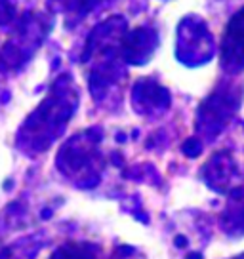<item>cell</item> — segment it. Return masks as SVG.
I'll use <instances>...</instances> for the list:
<instances>
[{"label":"cell","instance_id":"3","mask_svg":"<svg viewBox=\"0 0 244 259\" xmlns=\"http://www.w3.org/2000/svg\"><path fill=\"white\" fill-rule=\"evenodd\" d=\"M231 259H244V253H240V255H236V257H231Z\"/></svg>","mask_w":244,"mask_h":259},{"label":"cell","instance_id":"1","mask_svg":"<svg viewBox=\"0 0 244 259\" xmlns=\"http://www.w3.org/2000/svg\"><path fill=\"white\" fill-rule=\"evenodd\" d=\"M236 176H238L236 162L229 153H218L216 156H212L208 164H204V179L208 187L218 193L229 191Z\"/></svg>","mask_w":244,"mask_h":259},{"label":"cell","instance_id":"2","mask_svg":"<svg viewBox=\"0 0 244 259\" xmlns=\"http://www.w3.org/2000/svg\"><path fill=\"white\" fill-rule=\"evenodd\" d=\"M221 225L223 231L231 236L244 235V187L233 191L221 215Z\"/></svg>","mask_w":244,"mask_h":259}]
</instances>
